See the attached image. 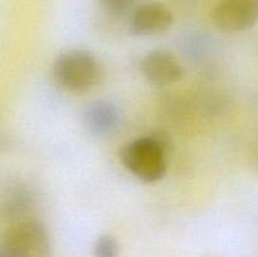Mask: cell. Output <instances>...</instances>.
<instances>
[{
	"label": "cell",
	"instance_id": "cell-8",
	"mask_svg": "<svg viewBox=\"0 0 258 257\" xmlns=\"http://www.w3.org/2000/svg\"><path fill=\"white\" fill-rule=\"evenodd\" d=\"M33 191L24 184H13L0 197V217L15 221L24 216L33 206Z\"/></svg>",
	"mask_w": 258,
	"mask_h": 257
},
{
	"label": "cell",
	"instance_id": "cell-12",
	"mask_svg": "<svg viewBox=\"0 0 258 257\" xmlns=\"http://www.w3.org/2000/svg\"><path fill=\"white\" fill-rule=\"evenodd\" d=\"M175 3H179V4H183V5H190L194 4V3L199 2V0H174Z\"/></svg>",
	"mask_w": 258,
	"mask_h": 257
},
{
	"label": "cell",
	"instance_id": "cell-7",
	"mask_svg": "<svg viewBox=\"0 0 258 257\" xmlns=\"http://www.w3.org/2000/svg\"><path fill=\"white\" fill-rule=\"evenodd\" d=\"M83 121L87 130L92 135L97 138H106L112 135L120 126V110L111 101H95L86 108Z\"/></svg>",
	"mask_w": 258,
	"mask_h": 257
},
{
	"label": "cell",
	"instance_id": "cell-3",
	"mask_svg": "<svg viewBox=\"0 0 258 257\" xmlns=\"http://www.w3.org/2000/svg\"><path fill=\"white\" fill-rule=\"evenodd\" d=\"M50 238L47 228L33 219L13 224L0 242V257H49Z\"/></svg>",
	"mask_w": 258,
	"mask_h": 257
},
{
	"label": "cell",
	"instance_id": "cell-2",
	"mask_svg": "<svg viewBox=\"0 0 258 257\" xmlns=\"http://www.w3.org/2000/svg\"><path fill=\"white\" fill-rule=\"evenodd\" d=\"M168 151L151 135L126 144L120 153L122 165L144 183H156L166 174Z\"/></svg>",
	"mask_w": 258,
	"mask_h": 257
},
{
	"label": "cell",
	"instance_id": "cell-9",
	"mask_svg": "<svg viewBox=\"0 0 258 257\" xmlns=\"http://www.w3.org/2000/svg\"><path fill=\"white\" fill-rule=\"evenodd\" d=\"M118 242L112 234H102L98 237L93 246L95 257H118Z\"/></svg>",
	"mask_w": 258,
	"mask_h": 257
},
{
	"label": "cell",
	"instance_id": "cell-13",
	"mask_svg": "<svg viewBox=\"0 0 258 257\" xmlns=\"http://www.w3.org/2000/svg\"><path fill=\"white\" fill-rule=\"evenodd\" d=\"M3 145H4V138L0 135V148H3Z\"/></svg>",
	"mask_w": 258,
	"mask_h": 257
},
{
	"label": "cell",
	"instance_id": "cell-6",
	"mask_svg": "<svg viewBox=\"0 0 258 257\" xmlns=\"http://www.w3.org/2000/svg\"><path fill=\"white\" fill-rule=\"evenodd\" d=\"M144 77L155 86H168L180 81L184 76L183 67L170 52L156 49L149 52L141 60Z\"/></svg>",
	"mask_w": 258,
	"mask_h": 257
},
{
	"label": "cell",
	"instance_id": "cell-5",
	"mask_svg": "<svg viewBox=\"0 0 258 257\" xmlns=\"http://www.w3.org/2000/svg\"><path fill=\"white\" fill-rule=\"evenodd\" d=\"M174 15L165 4L148 2L134 8L128 18V32L136 37L160 34L173 25Z\"/></svg>",
	"mask_w": 258,
	"mask_h": 257
},
{
	"label": "cell",
	"instance_id": "cell-1",
	"mask_svg": "<svg viewBox=\"0 0 258 257\" xmlns=\"http://www.w3.org/2000/svg\"><path fill=\"white\" fill-rule=\"evenodd\" d=\"M53 77L58 85L72 93H85L102 78V68L97 58L88 50L64 52L55 59Z\"/></svg>",
	"mask_w": 258,
	"mask_h": 257
},
{
	"label": "cell",
	"instance_id": "cell-11",
	"mask_svg": "<svg viewBox=\"0 0 258 257\" xmlns=\"http://www.w3.org/2000/svg\"><path fill=\"white\" fill-rule=\"evenodd\" d=\"M253 165L254 168H256V170L258 171V140L253 149Z\"/></svg>",
	"mask_w": 258,
	"mask_h": 257
},
{
	"label": "cell",
	"instance_id": "cell-4",
	"mask_svg": "<svg viewBox=\"0 0 258 257\" xmlns=\"http://www.w3.org/2000/svg\"><path fill=\"white\" fill-rule=\"evenodd\" d=\"M212 19L224 33L244 32L258 23V0H219Z\"/></svg>",
	"mask_w": 258,
	"mask_h": 257
},
{
	"label": "cell",
	"instance_id": "cell-10",
	"mask_svg": "<svg viewBox=\"0 0 258 257\" xmlns=\"http://www.w3.org/2000/svg\"><path fill=\"white\" fill-rule=\"evenodd\" d=\"M136 0H100L101 5L113 15H123L131 12Z\"/></svg>",
	"mask_w": 258,
	"mask_h": 257
}]
</instances>
